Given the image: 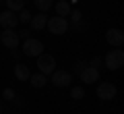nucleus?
<instances>
[{"label": "nucleus", "mask_w": 124, "mask_h": 114, "mask_svg": "<svg viewBox=\"0 0 124 114\" xmlns=\"http://www.w3.org/2000/svg\"><path fill=\"white\" fill-rule=\"evenodd\" d=\"M46 23H48V17H46V13H39V15H33V17H31L29 25H31V29L39 31V29H46Z\"/></svg>", "instance_id": "nucleus-11"}, {"label": "nucleus", "mask_w": 124, "mask_h": 114, "mask_svg": "<svg viewBox=\"0 0 124 114\" xmlns=\"http://www.w3.org/2000/svg\"><path fill=\"white\" fill-rule=\"evenodd\" d=\"M85 66H87V62H85V60H79V62H77V64H75V73H77V75H79V73H81V70H83V69H85Z\"/></svg>", "instance_id": "nucleus-22"}, {"label": "nucleus", "mask_w": 124, "mask_h": 114, "mask_svg": "<svg viewBox=\"0 0 124 114\" xmlns=\"http://www.w3.org/2000/svg\"><path fill=\"white\" fill-rule=\"evenodd\" d=\"M0 4H4V0H0Z\"/></svg>", "instance_id": "nucleus-26"}, {"label": "nucleus", "mask_w": 124, "mask_h": 114, "mask_svg": "<svg viewBox=\"0 0 124 114\" xmlns=\"http://www.w3.org/2000/svg\"><path fill=\"white\" fill-rule=\"evenodd\" d=\"M106 42L110 46H114V48H120V46L124 44V33L122 29H108L106 31Z\"/></svg>", "instance_id": "nucleus-10"}, {"label": "nucleus", "mask_w": 124, "mask_h": 114, "mask_svg": "<svg viewBox=\"0 0 124 114\" xmlns=\"http://www.w3.org/2000/svg\"><path fill=\"white\" fill-rule=\"evenodd\" d=\"M70 97L72 100H83L85 97V89L83 87H72L70 89Z\"/></svg>", "instance_id": "nucleus-18"}, {"label": "nucleus", "mask_w": 124, "mask_h": 114, "mask_svg": "<svg viewBox=\"0 0 124 114\" xmlns=\"http://www.w3.org/2000/svg\"><path fill=\"white\" fill-rule=\"evenodd\" d=\"M95 93H97V97L101 102H110L116 97V93H118V87H116L114 83H99L97 89H95Z\"/></svg>", "instance_id": "nucleus-5"}, {"label": "nucleus", "mask_w": 124, "mask_h": 114, "mask_svg": "<svg viewBox=\"0 0 124 114\" xmlns=\"http://www.w3.org/2000/svg\"><path fill=\"white\" fill-rule=\"evenodd\" d=\"M0 42H2V46L8 50H15L19 48V44H21V40H19V35L15 29H4L2 33H0Z\"/></svg>", "instance_id": "nucleus-6"}, {"label": "nucleus", "mask_w": 124, "mask_h": 114, "mask_svg": "<svg viewBox=\"0 0 124 114\" xmlns=\"http://www.w3.org/2000/svg\"><path fill=\"white\" fill-rule=\"evenodd\" d=\"M2 97H4L6 102H13L15 97H17V93H15V89H10V87H6L4 91H2Z\"/></svg>", "instance_id": "nucleus-19"}, {"label": "nucleus", "mask_w": 124, "mask_h": 114, "mask_svg": "<svg viewBox=\"0 0 124 114\" xmlns=\"http://www.w3.org/2000/svg\"><path fill=\"white\" fill-rule=\"evenodd\" d=\"M37 69H39L41 75L50 77V75L56 70V58H54L52 54H44L41 52L39 56H37Z\"/></svg>", "instance_id": "nucleus-2"}, {"label": "nucleus", "mask_w": 124, "mask_h": 114, "mask_svg": "<svg viewBox=\"0 0 124 114\" xmlns=\"http://www.w3.org/2000/svg\"><path fill=\"white\" fill-rule=\"evenodd\" d=\"M68 17H70V19H72V21H75V23H79V21H81V17H83V15H81V10L77 9V10H70V15H68Z\"/></svg>", "instance_id": "nucleus-21"}, {"label": "nucleus", "mask_w": 124, "mask_h": 114, "mask_svg": "<svg viewBox=\"0 0 124 114\" xmlns=\"http://www.w3.org/2000/svg\"><path fill=\"white\" fill-rule=\"evenodd\" d=\"M33 4L39 9V13H48L54 6V0H33Z\"/></svg>", "instance_id": "nucleus-16"}, {"label": "nucleus", "mask_w": 124, "mask_h": 114, "mask_svg": "<svg viewBox=\"0 0 124 114\" xmlns=\"http://www.w3.org/2000/svg\"><path fill=\"white\" fill-rule=\"evenodd\" d=\"M29 83H31V87L39 89V87H44V85L48 83V77L41 75V73H35V75H31V77H29Z\"/></svg>", "instance_id": "nucleus-13"}, {"label": "nucleus", "mask_w": 124, "mask_h": 114, "mask_svg": "<svg viewBox=\"0 0 124 114\" xmlns=\"http://www.w3.org/2000/svg\"><path fill=\"white\" fill-rule=\"evenodd\" d=\"M17 35H19V40H27V37H29V31H27V29L17 31Z\"/></svg>", "instance_id": "nucleus-23"}, {"label": "nucleus", "mask_w": 124, "mask_h": 114, "mask_svg": "<svg viewBox=\"0 0 124 114\" xmlns=\"http://www.w3.org/2000/svg\"><path fill=\"white\" fill-rule=\"evenodd\" d=\"M15 77H17L19 81H29V77H31L29 66L23 64V62H17V66H15Z\"/></svg>", "instance_id": "nucleus-12"}, {"label": "nucleus", "mask_w": 124, "mask_h": 114, "mask_svg": "<svg viewBox=\"0 0 124 114\" xmlns=\"http://www.w3.org/2000/svg\"><path fill=\"white\" fill-rule=\"evenodd\" d=\"M23 2H27V0H23Z\"/></svg>", "instance_id": "nucleus-27"}, {"label": "nucleus", "mask_w": 124, "mask_h": 114, "mask_svg": "<svg viewBox=\"0 0 124 114\" xmlns=\"http://www.w3.org/2000/svg\"><path fill=\"white\" fill-rule=\"evenodd\" d=\"M41 52H44V44H41L39 40H35V37H27V40H23V54H25V56L37 58Z\"/></svg>", "instance_id": "nucleus-4"}, {"label": "nucleus", "mask_w": 124, "mask_h": 114, "mask_svg": "<svg viewBox=\"0 0 124 114\" xmlns=\"http://www.w3.org/2000/svg\"><path fill=\"white\" fill-rule=\"evenodd\" d=\"M101 62H103L101 58H97V56H95V58H91V60H89L87 64H89V66H93V69H97V70H99V66H101Z\"/></svg>", "instance_id": "nucleus-20"}, {"label": "nucleus", "mask_w": 124, "mask_h": 114, "mask_svg": "<svg viewBox=\"0 0 124 114\" xmlns=\"http://www.w3.org/2000/svg\"><path fill=\"white\" fill-rule=\"evenodd\" d=\"M0 114H2V104H0Z\"/></svg>", "instance_id": "nucleus-25"}, {"label": "nucleus", "mask_w": 124, "mask_h": 114, "mask_svg": "<svg viewBox=\"0 0 124 114\" xmlns=\"http://www.w3.org/2000/svg\"><path fill=\"white\" fill-rule=\"evenodd\" d=\"M46 27H48V31L50 33H54V35H64L68 31V21H66V17H50L48 19V23H46Z\"/></svg>", "instance_id": "nucleus-1"}, {"label": "nucleus", "mask_w": 124, "mask_h": 114, "mask_svg": "<svg viewBox=\"0 0 124 114\" xmlns=\"http://www.w3.org/2000/svg\"><path fill=\"white\" fill-rule=\"evenodd\" d=\"M10 52H13V56H15V58H19V56H21V52H19L17 48H15V50H10Z\"/></svg>", "instance_id": "nucleus-24"}, {"label": "nucleus", "mask_w": 124, "mask_h": 114, "mask_svg": "<svg viewBox=\"0 0 124 114\" xmlns=\"http://www.w3.org/2000/svg\"><path fill=\"white\" fill-rule=\"evenodd\" d=\"M4 4L8 10H13V13H19V10L25 9V2L23 0H4Z\"/></svg>", "instance_id": "nucleus-15"}, {"label": "nucleus", "mask_w": 124, "mask_h": 114, "mask_svg": "<svg viewBox=\"0 0 124 114\" xmlns=\"http://www.w3.org/2000/svg\"><path fill=\"white\" fill-rule=\"evenodd\" d=\"M79 77H81V81H83V83L91 85V83H97V81H99V70L87 64V66H85V69L79 73Z\"/></svg>", "instance_id": "nucleus-9"}, {"label": "nucleus", "mask_w": 124, "mask_h": 114, "mask_svg": "<svg viewBox=\"0 0 124 114\" xmlns=\"http://www.w3.org/2000/svg\"><path fill=\"white\" fill-rule=\"evenodd\" d=\"M31 17H33V15H31L27 9H23V10H19V13H17V19H19V23H25V25L31 21Z\"/></svg>", "instance_id": "nucleus-17"}, {"label": "nucleus", "mask_w": 124, "mask_h": 114, "mask_svg": "<svg viewBox=\"0 0 124 114\" xmlns=\"http://www.w3.org/2000/svg\"><path fill=\"white\" fill-rule=\"evenodd\" d=\"M103 64L110 70H118L120 66L124 64V52L122 50H110V52L103 56Z\"/></svg>", "instance_id": "nucleus-3"}, {"label": "nucleus", "mask_w": 124, "mask_h": 114, "mask_svg": "<svg viewBox=\"0 0 124 114\" xmlns=\"http://www.w3.org/2000/svg\"><path fill=\"white\" fill-rule=\"evenodd\" d=\"M19 25V19H17V13L6 9L4 13H0V27L2 29H15Z\"/></svg>", "instance_id": "nucleus-8"}, {"label": "nucleus", "mask_w": 124, "mask_h": 114, "mask_svg": "<svg viewBox=\"0 0 124 114\" xmlns=\"http://www.w3.org/2000/svg\"><path fill=\"white\" fill-rule=\"evenodd\" d=\"M70 4H68L66 0H58L56 2V13H58V17H68L70 15Z\"/></svg>", "instance_id": "nucleus-14"}, {"label": "nucleus", "mask_w": 124, "mask_h": 114, "mask_svg": "<svg viewBox=\"0 0 124 114\" xmlns=\"http://www.w3.org/2000/svg\"><path fill=\"white\" fill-rule=\"evenodd\" d=\"M50 77H52V83L56 85V87H68V85L72 83V75L68 73V70H58L56 69Z\"/></svg>", "instance_id": "nucleus-7"}]
</instances>
